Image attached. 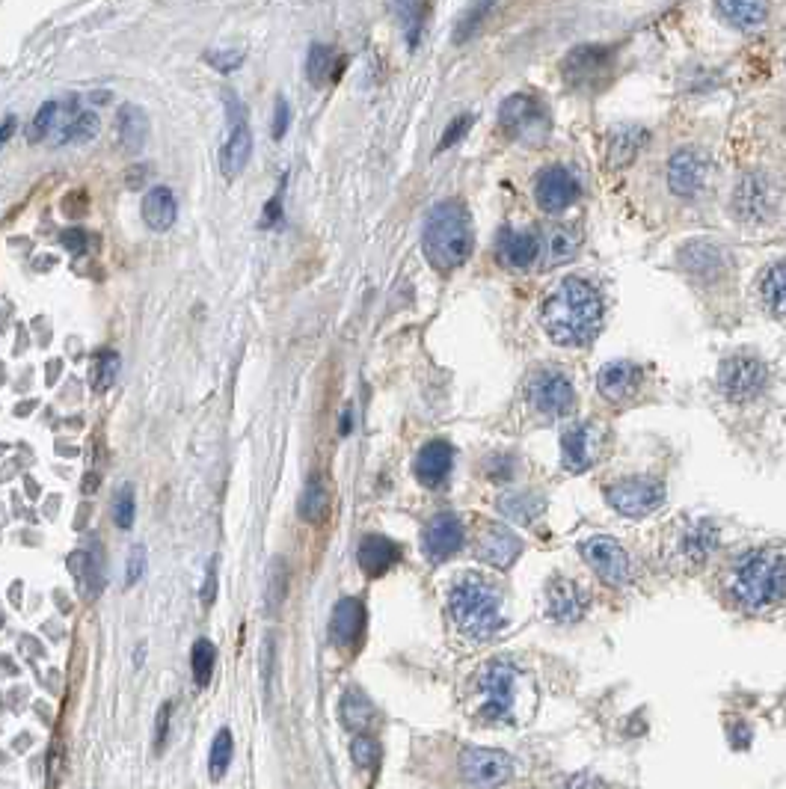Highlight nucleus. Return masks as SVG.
Masks as SVG:
<instances>
[{
  "mask_svg": "<svg viewBox=\"0 0 786 789\" xmlns=\"http://www.w3.org/2000/svg\"><path fill=\"white\" fill-rule=\"evenodd\" d=\"M540 321L555 345L579 348L597 336L603 324V300L585 279H564L546 294Z\"/></svg>",
  "mask_w": 786,
  "mask_h": 789,
  "instance_id": "f257e3e1",
  "label": "nucleus"
},
{
  "mask_svg": "<svg viewBox=\"0 0 786 789\" xmlns=\"http://www.w3.org/2000/svg\"><path fill=\"white\" fill-rule=\"evenodd\" d=\"M422 247H425L428 262L442 273L460 267L469 259V253H472V220H469V211L463 208V202L445 199L428 211Z\"/></svg>",
  "mask_w": 786,
  "mask_h": 789,
  "instance_id": "f03ea898",
  "label": "nucleus"
},
{
  "mask_svg": "<svg viewBox=\"0 0 786 789\" xmlns=\"http://www.w3.org/2000/svg\"><path fill=\"white\" fill-rule=\"evenodd\" d=\"M733 600L748 612H763L786 597V561L775 552H751L730 579Z\"/></svg>",
  "mask_w": 786,
  "mask_h": 789,
  "instance_id": "7ed1b4c3",
  "label": "nucleus"
},
{
  "mask_svg": "<svg viewBox=\"0 0 786 789\" xmlns=\"http://www.w3.org/2000/svg\"><path fill=\"white\" fill-rule=\"evenodd\" d=\"M448 612L454 626L475 638V641H487L502 629V609H499V597L496 591L481 582V579H463L451 588L448 594Z\"/></svg>",
  "mask_w": 786,
  "mask_h": 789,
  "instance_id": "20e7f679",
  "label": "nucleus"
},
{
  "mask_svg": "<svg viewBox=\"0 0 786 789\" xmlns=\"http://www.w3.org/2000/svg\"><path fill=\"white\" fill-rule=\"evenodd\" d=\"M499 125L508 137H514L517 143L525 146H543L552 134V113L549 107L534 98V95H525L517 92L511 98L502 101L499 107Z\"/></svg>",
  "mask_w": 786,
  "mask_h": 789,
  "instance_id": "39448f33",
  "label": "nucleus"
},
{
  "mask_svg": "<svg viewBox=\"0 0 786 789\" xmlns=\"http://www.w3.org/2000/svg\"><path fill=\"white\" fill-rule=\"evenodd\" d=\"M517 686H520V671L508 662H490L481 671L478 680V695H481V718L502 724L511 721L514 706H517Z\"/></svg>",
  "mask_w": 786,
  "mask_h": 789,
  "instance_id": "423d86ee",
  "label": "nucleus"
},
{
  "mask_svg": "<svg viewBox=\"0 0 786 789\" xmlns=\"http://www.w3.org/2000/svg\"><path fill=\"white\" fill-rule=\"evenodd\" d=\"M226 119H229V137L220 149V170L226 178H238L253 155V131H250V116L238 92L226 89Z\"/></svg>",
  "mask_w": 786,
  "mask_h": 789,
  "instance_id": "0eeeda50",
  "label": "nucleus"
},
{
  "mask_svg": "<svg viewBox=\"0 0 786 789\" xmlns=\"http://www.w3.org/2000/svg\"><path fill=\"white\" fill-rule=\"evenodd\" d=\"M612 69L614 54L609 48H603V45H579L561 63L564 81L576 89L603 87L612 78Z\"/></svg>",
  "mask_w": 786,
  "mask_h": 789,
  "instance_id": "6e6552de",
  "label": "nucleus"
},
{
  "mask_svg": "<svg viewBox=\"0 0 786 789\" xmlns=\"http://www.w3.org/2000/svg\"><path fill=\"white\" fill-rule=\"evenodd\" d=\"M606 499L623 517H647L665 502V487L656 478L632 475V478H623V481L612 484Z\"/></svg>",
  "mask_w": 786,
  "mask_h": 789,
  "instance_id": "1a4fd4ad",
  "label": "nucleus"
},
{
  "mask_svg": "<svg viewBox=\"0 0 786 789\" xmlns=\"http://www.w3.org/2000/svg\"><path fill=\"white\" fill-rule=\"evenodd\" d=\"M778 187L769 176L751 173V176L739 178L736 190H733V214L745 223H763L775 214L778 208Z\"/></svg>",
  "mask_w": 786,
  "mask_h": 789,
  "instance_id": "9d476101",
  "label": "nucleus"
},
{
  "mask_svg": "<svg viewBox=\"0 0 786 789\" xmlns=\"http://www.w3.org/2000/svg\"><path fill=\"white\" fill-rule=\"evenodd\" d=\"M718 383L724 389L727 398L733 401H751L757 398L766 383H769V371L760 359L754 356H733L721 365L718 371Z\"/></svg>",
  "mask_w": 786,
  "mask_h": 789,
  "instance_id": "9b49d317",
  "label": "nucleus"
},
{
  "mask_svg": "<svg viewBox=\"0 0 786 789\" xmlns=\"http://www.w3.org/2000/svg\"><path fill=\"white\" fill-rule=\"evenodd\" d=\"M528 401L543 416H564L576 404V392L561 371H540L528 383Z\"/></svg>",
  "mask_w": 786,
  "mask_h": 789,
  "instance_id": "f8f14e48",
  "label": "nucleus"
},
{
  "mask_svg": "<svg viewBox=\"0 0 786 789\" xmlns=\"http://www.w3.org/2000/svg\"><path fill=\"white\" fill-rule=\"evenodd\" d=\"M582 555L588 567L606 582V585H623L629 582V558L623 546L612 537H591L582 543Z\"/></svg>",
  "mask_w": 786,
  "mask_h": 789,
  "instance_id": "ddd939ff",
  "label": "nucleus"
},
{
  "mask_svg": "<svg viewBox=\"0 0 786 789\" xmlns=\"http://www.w3.org/2000/svg\"><path fill=\"white\" fill-rule=\"evenodd\" d=\"M534 199L546 214H561L579 199V181L564 167H549L534 184Z\"/></svg>",
  "mask_w": 786,
  "mask_h": 789,
  "instance_id": "4468645a",
  "label": "nucleus"
},
{
  "mask_svg": "<svg viewBox=\"0 0 786 789\" xmlns=\"http://www.w3.org/2000/svg\"><path fill=\"white\" fill-rule=\"evenodd\" d=\"M543 253V241L534 229H502L496 238V259L508 270H528Z\"/></svg>",
  "mask_w": 786,
  "mask_h": 789,
  "instance_id": "2eb2a0df",
  "label": "nucleus"
},
{
  "mask_svg": "<svg viewBox=\"0 0 786 789\" xmlns=\"http://www.w3.org/2000/svg\"><path fill=\"white\" fill-rule=\"evenodd\" d=\"M709 181V158L700 149H680L668 161V187L677 196H698Z\"/></svg>",
  "mask_w": 786,
  "mask_h": 789,
  "instance_id": "dca6fc26",
  "label": "nucleus"
},
{
  "mask_svg": "<svg viewBox=\"0 0 786 789\" xmlns=\"http://www.w3.org/2000/svg\"><path fill=\"white\" fill-rule=\"evenodd\" d=\"M603 451V431L597 425H576L570 431H564L561 437V454H564V466L570 472H585L597 463Z\"/></svg>",
  "mask_w": 786,
  "mask_h": 789,
  "instance_id": "f3484780",
  "label": "nucleus"
},
{
  "mask_svg": "<svg viewBox=\"0 0 786 789\" xmlns=\"http://www.w3.org/2000/svg\"><path fill=\"white\" fill-rule=\"evenodd\" d=\"M463 778L472 784H502L511 778L514 763L511 757H505L502 751H490V748H469L460 760Z\"/></svg>",
  "mask_w": 786,
  "mask_h": 789,
  "instance_id": "a211bd4d",
  "label": "nucleus"
},
{
  "mask_svg": "<svg viewBox=\"0 0 786 789\" xmlns=\"http://www.w3.org/2000/svg\"><path fill=\"white\" fill-rule=\"evenodd\" d=\"M478 555L496 570H508L520 555H523V540L511 528L490 523L484 526V534L478 537Z\"/></svg>",
  "mask_w": 786,
  "mask_h": 789,
  "instance_id": "6ab92c4d",
  "label": "nucleus"
},
{
  "mask_svg": "<svg viewBox=\"0 0 786 789\" xmlns=\"http://www.w3.org/2000/svg\"><path fill=\"white\" fill-rule=\"evenodd\" d=\"M81 107H78V95H69V98H63V101H45L39 110H36V116H33V122H30V131H27V140L30 143H39V140H45V137H57L60 131H63V125L78 113Z\"/></svg>",
  "mask_w": 786,
  "mask_h": 789,
  "instance_id": "aec40b11",
  "label": "nucleus"
},
{
  "mask_svg": "<svg viewBox=\"0 0 786 789\" xmlns=\"http://www.w3.org/2000/svg\"><path fill=\"white\" fill-rule=\"evenodd\" d=\"M546 612L552 620L558 623H573L585 614L588 606V594L576 585V582H567V579H555L546 591Z\"/></svg>",
  "mask_w": 786,
  "mask_h": 789,
  "instance_id": "412c9836",
  "label": "nucleus"
},
{
  "mask_svg": "<svg viewBox=\"0 0 786 789\" xmlns=\"http://www.w3.org/2000/svg\"><path fill=\"white\" fill-rule=\"evenodd\" d=\"M597 389L614 404L629 401L641 389V368L632 362H609L597 377Z\"/></svg>",
  "mask_w": 786,
  "mask_h": 789,
  "instance_id": "4be33fe9",
  "label": "nucleus"
},
{
  "mask_svg": "<svg viewBox=\"0 0 786 789\" xmlns=\"http://www.w3.org/2000/svg\"><path fill=\"white\" fill-rule=\"evenodd\" d=\"M463 546V526L454 514H439L425 528V552L434 561L451 558Z\"/></svg>",
  "mask_w": 786,
  "mask_h": 789,
  "instance_id": "5701e85b",
  "label": "nucleus"
},
{
  "mask_svg": "<svg viewBox=\"0 0 786 789\" xmlns=\"http://www.w3.org/2000/svg\"><path fill=\"white\" fill-rule=\"evenodd\" d=\"M451 463H454V448L445 439H434L416 457V478L425 487H439L448 478Z\"/></svg>",
  "mask_w": 786,
  "mask_h": 789,
  "instance_id": "b1692460",
  "label": "nucleus"
},
{
  "mask_svg": "<svg viewBox=\"0 0 786 789\" xmlns=\"http://www.w3.org/2000/svg\"><path fill=\"white\" fill-rule=\"evenodd\" d=\"M116 134L125 152L137 155L149 140V113L140 104H122L116 113Z\"/></svg>",
  "mask_w": 786,
  "mask_h": 789,
  "instance_id": "393cba45",
  "label": "nucleus"
},
{
  "mask_svg": "<svg viewBox=\"0 0 786 789\" xmlns=\"http://www.w3.org/2000/svg\"><path fill=\"white\" fill-rule=\"evenodd\" d=\"M398 558H401L398 543L389 540V537H383V534H368V537L359 543V567H362L368 576H383Z\"/></svg>",
  "mask_w": 786,
  "mask_h": 789,
  "instance_id": "a878e982",
  "label": "nucleus"
},
{
  "mask_svg": "<svg viewBox=\"0 0 786 789\" xmlns=\"http://www.w3.org/2000/svg\"><path fill=\"white\" fill-rule=\"evenodd\" d=\"M362 629H365V609H362V603L353 600V597L342 600V603L333 609V620H330V635H333V641H336L339 647H353V644L359 641Z\"/></svg>",
  "mask_w": 786,
  "mask_h": 789,
  "instance_id": "bb28decb",
  "label": "nucleus"
},
{
  "mask_svg": "<svg viewBox=\"0 0 786 789\" xmlns=\"http://www.w3.org/2000/svg\"><path fill=\"white\" fill-rule=\"evenodd\" d=\"M175 217H178V202H175L173 190L158 184L143 196V220L152 232H167L173 229Z\"/></svg>",
  "mask_w": 786,
  "mask_h": 789,
  "instance_id": "cd10ccee",
  "label": "nucleus"
},
{
  "mask_svg": "<svg viewBox=\"0 0 786 789\" xmlns=\"http://www.w3.org/2000/svg\"><path fill=\"white\" fill-rule=\"evenodd\" d=\"M389 12L401 24L407 45L416 48L422 33H425V24H428V12H431L428 0H389Z\"/></svg>",
  "mask_w": 786,
  "mask_h": 789,
  "instance_id": "c85d7f7f",
  "label": "nucleus"
},
{
  "mask_svg": "<svg viewBox=\"0 0 786 789\" xmlns=\"http://www.w3.org/2000/svg\"><path fill=\"white\" fill-rule=\"evenodd\" d=\"M579 244H582V235H579V229L573 223H555L546 232V244H543L546 264L555 267V264H567L570 259H576Z\"/></svg>",
  "mask_w": 786,
  "mask_h": 789,
  "instance_id": "c756f323",
  "label": "nucleus"
},
{
  "mask_svg": "<svg viewBox=\"0 0 786 789\" xmlns=\"http://www.w3.org/2000/svg\"><path fill=\"white\" fill-rule=\"evenodd\" d=\"M647 143V131L638 128V125H623V128H614L612 137H609V164L614 170L620 167H629L638 152L644 149Z\"/></svg>",
  "mask_w": 786,
  "mask_h": 789,
  "instance_id": "7c9ffc66",
  "label": "nucleus"
},
{
  "mask_svg": "<svg viewBox=\"0 0 786 789\" xmlns=\"http://www.w3.org/2000/svg\"><path fill=\"white\" fill-rule=\"evenodd\" d=\"M721 18L733 27L751 30L760 27L769 15V3L766 0H715Z\"/></svg>",
  "mask_w": 786,
  "mask_h": 789,
  "instance_id": "2f4dec72",
  "label": "nucleus"
},
{
  "mask_svg": "<svg viewBox=\"0 0 786 789\" xmlns=\"http://www.w3.org/2000/svg\"><path fill=\"white\" fill-rule=\"evenodd\" d=\"M342 72V63L336 57V51L330 45L315 42L306 54V78L312 87H327L336 75Z\"/></svg>",
  "mask_w": 786,
  "mask_h": 789,
  "instance_id": "473e14b6",
  "label": "nucleus"
},
{
  "mask_svg": "<svg viewBox=\"0 0 786 789\" xmlns=\"http://www.w3.org/2000/svg\"><path fill=\"white\" fill-rule=\"evenodd\" d=\"M327 514H330V487L321 475H312L303 496H300V520L324 523Z\"/></svg>",
  "mask_w": 786,
  "mask_h": 789,
  "instance_id": "72a5a7b5",
  "label": "nucleus"
},
{
  "mask_svg": "<svg viewBox=\"0 0 786 789\" xmlns=\"http://www.w3.org/2000/svg\"><path fill=\"white\" fill-rule=\"evenodd\" d=\"M95 134H98V116L89 113V110H78V113L63 125V131L57 134V143H60V146H78V143H89Z\"/></svg>",
  "mask_w": 786,
  "mask_h": 789,
  "instance_id": "f704fd0d",
  "label": "nucleus"
},
{
  "mask_svg": "<svg viewBox=\"0 0 786 789\" xmlns=\"http://www.w3.org/2000/svg\"><path fill=\"white\" fill-rule=\"evenodd\" d=\"M493 6H496V0H469V6L460 12V18H457V24H454V42L463 45V42L484 24V18L490 15Z\"/></svg>",
  "mask_w": 786,
  "mask_h": 789,
  "instance_id": "c9c22d12",
  "label": "nucleus"
},
{
  "mask_svg": "<svg viewBox=\"0 0 786 789\" xmlns=\"http://www.w3.org/2000/svg\"><path fill=\"white\" fill-rule=\"evenodd\" d=\"M763 297L775 318H786V262L775 264L763 279Z\"/></svg>",
  "mask_w": 786,
  "mask_h": 789,
  "instance_id": "e433bc0d",
  "label": "nucleus"
},
{
  "mask_svg": "<svg viewBox=\"0 0 786 789\" xmlns=\"http://www.w3.org/2000/svg\"><path fill=\"white\" fill-rule=\"evenodd\" d=\"M119 374V353L98 351L92 356V368H89V383L95 392H107L116 383Z\"/></svg>",
  "mask_w": 786,
  "mask_h": 789,
  "instance_id": "4c0bfd02",
  "label": "nucleus"
},
{
  "mask_svg": "<svg viewBox=\"0 0 786 789\" xmlns=\"http://www.w3.org/2000/svg\"><path fill=\"white\" fill-rule=\"evenodd\" d=\"M214 659H217V650L208 638H199L193 644V653H190V671H193V680L196 686H208L211 683V674H214Z\"/></svg>",
  "mask_w": 786,
  "mask_h": 789,
  "instance_id": "58836bf2",
  "label": "nucleus"
},
{
  "mask_svg": "<svg viewBox=\"0 0 786 789\" xmlns=\"http://www.w3.org/2000/svg\"><path fill=\"white\" fill-rule=\"evenodd\" d=\"M371 718H374L371 701L362 692H348L345 701H342V721L348 724L350 730H362V727L371 724Z\"/></svg>",
  "mask_w": 786,
  "mask_h": 789,
  "instance_id": "ea45409f",
  "label": "nucleus"
},
{
  "mask_svg": "<svg viewBox=\"0 0 786 789\" xmlns=\"http://www.w3.org/2000/svg\"><path fill=\"white\" fill-rule=\"evenodd\" d=\"M232 754H235V742H232V733L229 730H220L214 736V745H211V757H208V772H211V781H220L232 763Z\"/></svg>",
  "mask_w": 786,
  "mask_h": 789,
  "instance_id": "a19ab883",
  "label": "nucleus"
},
{
  "mask_svg": "<svg viewBox=\"0 0 786 789\" xmlns=\"http://www.w3.org/2000/svg\"><path fill=\"white\" fill-rule=\"evenodd\" d=\"M715 543H718V531L709 523H698L695 528H689V534H686V555L695 558V561H703V558H709Z\"/></svg>",
  "mask_w": 786,
  "mask_h": 789,
  "instance_id": "79ce46f5",
  "label": "nucleus"
},
{
  "mask_svg": "<svg viewBox=\"0 0 786 789\" xmlns=\"http://www.w3.org/2000/svg\"><path fill=\"white\" fill-rule=\"evenodd\" d=\"M499 508L514 517V520H523V523H531L540 511H543V499L540 496H528V493H520V496H505L499 502Z\"/></svg>",
  "mask_w": 786,
  "mask_h": 789,
  "instance_id": "37998d69",
  "label": "nucleus"
},
{
  "mask_svg": "<svg viewBox=\"0 0 786 789\" xmlns=\"http://www.w3.org/2000/svg\"><path fill=\"white\" fill-rule=\"evenodd\" d=\"M721 259H724V253L718 247H709V244H695V247L686 250V264L695 273H718Z\"/></svg>",
  "mask_w": 786,
  "mask_h": 789,
  "instance_id": "c03bdc74",
  "label": "nucleus"
},
{
  "mask_svg": "<svg viewBox=\"0 0 786 789\" xmlns=\"http://www.w3.org/2000/svg\"><path fill=\"white\" fill-rule=\"evenodd\" d=\"M113 523L119 528L134 526V487L122 484V490L113 499Z\"/></svg>",
  "mask_w": 786,
  "mask_h": 789,
  "instance_id": "a18cd8bd",
  "label": "nucleus"
},
{
  "mask_svg": "<svg viewBox=\"0 0 786 789\" xmlns=\"http://www.w3.org/2000/svg\"><path fill=\"white\" fill-rule=\"evenodd\" d=\"M350 754H353V763H356L359 769H374L377 760H380V748H377V742L368 739V736H356Z\"/></svg>",
  "mask_w": 786,
  "mask_h": 789,
  "instance_id": "49530a36",
  "label": "nucleus"
},
{
  "mask_svg": "<svg viewBox=\"0 0 786 789\" xmlns=\"http://www.w3.org/2000/svg\"><path fill=\"white\" fill-rule=\"evenodd\" d=\"M285 600V564L273 561L270 567V585H267V612H276Z\"/></svg>",
  "mask_w": 786,
  "mask_h": 789,
  "instance_id": "de8ad7c7",
  "label": "nucleus"
},
{
  "mask_svg": "<svg viewBox=\"0 0 786 789\" xmlns=\"http://www.w3.org/2000/svg\"><path fill=\"white\" fill-rule=\"evenodd\" d=\"M205 63L211 69H217L220 75H229V72H235L244 63V51H208Z\"/></svg>",
  "mask_w": 786,
  "mask_h": 789,
  "instance_id": "09e8293b",
  "label": "nucleus"
},
{
  "mask_svg": "<svg viewBox=\"0 0 786 789\" xmlns=\"http://www.w3.org/2000/svg\"><path fill=\"white\" fill-rule=\"evenodd\" d=\"M288 122H291V107L288 101L279 95L276 104H273V140H282L288 134Z\"/></svg>",
  "mask_w": 786,
  "mask_h": 789,
  "instance_id": "8fccbe9b",
  "label": "nucleus"
},
{
  "mask_svg": "<svg viewBox=\"0 0 786 789\" xmlns=\"http://www.w3.org/2000/svg\"><path fill=\"white\" fill-rule=\"evenodd\" d=\"M146 573V546H134L128 555V573H125V585H137L140 576Z\"/></svg>",
  "mask_w": 786,
  "mask_h": 789,
  "instance_id": "3c124183",
  "label": "nucleus"
},
{
  "mask_svg": "<svg viewBox=\"0 0 786 789\" xmlns=\"http://www.w3.org/2000/svg\"><path fill=\"white\" fill-rule=\"evenodd\" d=\"M469 125H472V116H460V119H454L451 125H448V131L442 134V140H439V149H448V146H454L466 131H469Z\"/></svg>",
  "mask_w": 786,
  "mask_h": 789,
  "instance_id": "603ef678",
  "label": "nucleus"
},
{
  "mask_svg": "<svg viewBox=\"0 0 786 789\" xmlns=\"http://www.w3.org/2000/svg\"><path fill=\"white\" fill-rule=\"evenodd\" d=\"M60 241H63V247L69 250V253H84L87 250V232L84 229H69V232H63L60 235Z\"/></svg>",
  "mask_w": 786,
  "mask_h": 789,
  "instance_id": "864d4df0",
  "label": "nucleus"
},
{
  "mask_svg": "<svg viewBox=\"0 0 786 789\" xmlns=\"http://www.w3.org/2000/svg\"><path fill=\"white\" fill-rule=\"evenodd\" d=\"M279 223H282V199L273 196V199L267 202V208H264L262 226L264 229H273V226H279Z\"/></svg>",
  "mask_w": 786,
  "mask_h": 789,
  "instance_id": "5fc2aeb1",
  "label": "nucleus"
},
{
  "mask_svg": "<svg viewBox=\"0 0 786 789\" xmlns=\"http://www.w3.org/2000/svg\"><path fill=\"white\" fill-rule=\"evenodd\" d=\"M170 712H173V706L167 703V706H161V712H158V733H155V745L158 748H164V742H167V730H170Z\"/></svg>",
  "mask_w": 786,
  "mask_h": 789,
  "instance_id": "6e6d98bb",
  "label": "nucleus"
},
{
  "mask_svg": "<svg viewBox=\"0 0 786 789\" xmlns=\"http://www.w3.org/2000/svg\"><path fill=\"white\" fill-rule=\"evenodd\" d=\"M208 585H205V591H202V603L205 606H211L214 603V594H217V561H211V567H208V579H205Z\"/></svg>",
  "mask_w": 786,
  "mask_h": 789,
  "instance_id": "4d7b16f0",
  "label": "nucleus"
},
{
  "mask_svg": "<svg viewBox=\"0 0 786 789\" xmlns=\"http://www.w3.org/2000/svg\"><path fill=\"white\" fill-rule=\"evenodd\" d=\"M12 134H15V116L3 119V125H0V146H3Z\"/></svg>",
  "mask_w": 786,
  "mask_h": 789,
  "instance_id": "13d9d810",
  "label": "nucleus"
}]
</instances>
